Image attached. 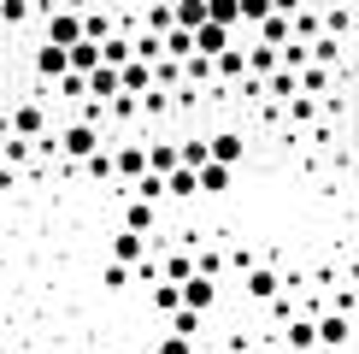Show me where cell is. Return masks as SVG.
Returning a JSON list of instances; mask_svg holds the SVG:
<instances>
[{
  "instance_id": "obj_2",
  "label": "cell",
  "mask_w": 359,
  "mask_h": 354,
  "mask_svg": "<svg viewBox=\"0 0 359 354\" xmlns=\"http://www.w3.org/2000/svg\"><path fill=\"white\" fill-rule=\"evenodd\" d=\"M95 148H107V142H100V130H95V124H83V118H71V124L59 130V154H65L71 166H83Z\"/></svg>"
},
{
  "instance_id": "obj_10",
  "label": "cell",
  "mask_w": 359,
  "mask_h": 354,
  "mask_svg": "<svg viewBox=\"0 0 359 354\" xmlns=\"http://www.w3.org/2000/svg\"><path fill=\"white\" fill-rule=\"evenodd\" d=\"M83 83H88V100H118V95H124V83H118V65H95Z\"/></svg>"
},
{
  "instance_id": "obj_7",
  "label": "cell",
  "mask_w": 359,
  "mask_h": 354,
  "mask_svg": "<svg viewBox=\"0 0 359 354\" xmlns=\"http://www.w3.org/2000/svg\"><path fill=\"white\" fill-rule=\"evenodd\" d=\"M218 277H206V272H194V277H183V307H194V313H212L218 307Z\"/></svg>"
},
{
  "instance_id": "obj_3",
  "label": "cell",
  "mask_w": 359,
  "mask_h": 354,
  "mask_svg": "<svg viewBox=\"0 0 359 354\" xmlns=\"http://www.w3.org/2000/svg\"><path fill=\"white\" fill-rule=\"evenodd\" d=\"M206 159H218V166H242L248 159V136L242 130H212V136H206Z\"/></svg>"
},
{
  "instance_id": "obj_18",
  "label": "cell",
  "mask_w": 359,
  "mask_h": 354,
  "mask_svg": "<svg viewBox=\"0 0 359 354\" xmlns=\"http://www.w3.org/2000/svg\"><path fill=\"white\" fill-rule=\"evenodd\" d=\"M224 48H230V29H224V24H201V29H194V53L218 59Z\"/></svg>"
},
{
  "instance_id": "obj_16",
  "label": "cell",
  "mask_w": 359,
  "mask_h": 354,
  "mask_svg": "<svg viewBox=\"0 0 359 354\" xmlns=\"http://www.w3.org/2000/svg\"><path fill=\"white\" fill-rule=\"evenodd\" d=\"M230 189H236V171L218 166V159H206L201 166V195H230Z\"/></svg>"
},
{
  "instance_id": "obj_13",
  "label": "cell",
  "mask_w": 359,
  "mask_h": 354,
  "mask_svg": "<svg viewBox=\"0 0 359 354\" xmlns=\"http://www.w3.org/2000/svg\"><path fill=\"white\" fill-rule=\"evenodd\" d=\"M283 343H289V354H312L318 348V324L312 319H289L283 324Z\"/></svg>"
},
{
  "instance_id": "obj_23",
  "label": "cell",
  "mask_w": 359,
  "mask_h": 354,
  "mask_svg": "<svg viewBox=\"0 0 359 354\" xmlns=\"http://www.w3.org/2000/svg\"><path fill=\"white\" fill-rule=\"evenodd\" d=\"M277 65H283L277 48H265V41H253V48H248V77H271Z\"/></svg>"
},
{
  "instance_id": "obj_8",
  "label": "cell",
  "mask_w": 359,
  "mask_h": 354,
  "mask_svg": "<svg viewBox=\"0 0 359 354\" xmlns=\"http://www.w3.org/2000/svg\"><path fill=\"white\" fill-rule=\"evenodd\" d=\"M112 171L124 177V195H130V183H136V177L147 171V148H142V142H124V148L112 154Z\"/></svg>"
},
{
  "instance_id": "obj_11",
  "label": "cell",
  "mask_w": 359,
  "mask_h": 354,
  "mask_svg": "<svg viewBox=\"0 0 359 354\" xmlns=\"http://www.w3.org/2000/svg\"><path fill=\"white\" fill-rule=\"evenodd\" d=\"M154 225H159V206H154V201H142V195H130V201H124V230L147 236Z\"/></svg>"
},
{
  "instance_id": "obj_1",
  "label": "cell",
  "mask_w": 359,
  "mask_h": 354,
  "mask_svg": "<svg viewBox=\"0 0 359 354\" xmlns=\"http://www.w3.org/2000/svg\"><path fill=\"white\" fill-rule=\"evenodd\" d=\"M41 41H53V48H77V41H83V12H71V6L41 12Z\"/></svg>"
},
{
  "instance_id": "obj_37",
  "label": "cell",
  "mask_w": 359,
  "mask_h": 354,
  "mask_svg": "<svg viewBox=\"0 0 359 354\" xmlns=\"http://www.w3.org/2000/svg\"><path fill=\"white\" fill-rule=\"evenodd\" d=\"M301 6H306V0H271V12H283V18H294Z\"/></svg>"
},
{
  "instance_id": "obj_33",
  "label": "cell",
  "mask_w": 359,
  "mask_h": 354,
  "mask_svg": "<svg viewBox=\"0 0 359 354\" xmlns=\"http://www.w3.org/2000/svg\"><path fill=\"white\" fill-rule=\"evenodd\" d=\"M336 59H341V41H336V36H318V41H312V65H330V71H336Z\"/></svg>"
},
{
  "instance_id": "obj_39",
  "label": "cell",
  "mask_w": 359,
  "mask_h": 354,
  "mask_svg": "<svg viewBox=\"0 0 359 354\" xmlns=\"http://www.w3.org/2000/svg\"><path fill=\"white\" fill-rule=\"evenodd\" d=\"M248 354H259V348H248Z\"/></svg>"
},
{
  "instance_id": "obj_15",
  "label": "cell",
  "mask_w": 359,
  "mask_h": 354,
  "mask_svg": "<svg viewBox=\"0 0 359 354\" xmlns=\"http://www.w3.org/2000/svg\"><path fill=\"white\" fill-rule=\"evenodd\" d=\"M259 83H265L271 100H294V95H301V71H289V65H277L271 77H259Z\"/></svg>"
},
{
  "instance_id": "obj_4",
  "label": "cell",
  "mask_w": 359,
  "mask_h": 354,
  "mask_svg": "<svg viewBox=\"0 0 359 354\" xmlns=\"http://www.w3.org/2000/svg\"><path fill=\"white\" fill-rule=\"evenodd\" d=\"M29 71H36V83H59L71 71V53L53 48V41H36V53H29Z\"/></svg>"
},
{
  "instance_id": "obj_20",
  "label": "cell",
  "mask_w": 359,
  "mask_h": 354,
  "mask_svg": "<svg viewBox=\"0 0 359 354\" xmlns=\"http://www.w3.org/2000/svg\"><path fill=\"white\" fill-rule=\"evenodd\" d=\"M171 18H177V29H201L206 24V0H171Z\"/></svg>"
},
{
  "instance_id": "obj_29",
  "label": "cell",
  "mask_w": 359,
  "mask_h": 354,
  "mask_svg": "<svg viewBox=\"0 0 359 354\" xmlns=\"http://www.w3.org/2000/svg\"><path fill=\"white\" fill-rule=\"evenodd\" d=\"M154 307H159V313H177V307H183V284L159 277V284H154Z\"/></svg>"
},
{
  "instance_id": "obj_35",
  "label": "cell",
  "mask_w": 359,
  "mask_h": 354,
  "mask_svg": "<svg viewBox=\"0 0 359 354\" xmlns=\"http://www.w3.org/2000/svg\"><path fill=\"white\" fill-rule=\"evenodd\" d=\"M271 18V0H242V24H265Z\"/></svg>"
},
{
  "instance_id": "obj_12",
  "label": "cell",
  "mask_w": 359,
  "mask_h": 354,
  "mask_svg": "<svg viewBox=\"0 0 359 354\" xmlns=\"http://www.w3.org/2000/svg\"><path fill=\"white\" fill-rule=\"evenodd\" d=\"M118 83H124V95H147V88H154V65H147V59H130V65H118Z\"/></svg>"
},
{
  "instance_id": "obj_21",
  "label": "cell",
  "mask_w": 359,
  "mask_h": 354,
  "mask_svg": "<svg viewBox=\"0 0 359 354\" xmlns=\"http://www.w3.org/2000/svg\"><path fill=\"white\" fill-rule=\"evenodd\" d=\"M112 12H100V6H83V41H107L112 36Z\"/></svg>"
},
{
  "instance_id": "obj_5",
  "label": "cell",
  "mask_w": 359,
  "mask_h": 354,
  "mask_svg": "<svg viewBox=\"0 0 359 354\" xmlns=\"http://www.w3.org/2000/svg\"><path fill=\"white\" fill-rule=\"evenodd\" d=\"M312 324H318V348H348L353 343V319L341 307L336 313H312Z\"/></svg>"
},
{
  "instance_id": "obj_14",
  "label": "cell",
  "mask_w": 359,
  "mask_h": 354,
  "mask_svg": "<svg viewBox=\"0 0 359 354\" xmlns=\"http://www.w3.org/2000/svg\"><path fill=\"white\" fill-rule=\"evenodd\" d=\"M212 65H218V83H224V88H230V83H242V77H248V48H236V41H230V48H224Z\"/></svg>"
},
{
  "instance_id": "obj_6",
  "label": "cell",
  "mask_w": 359,
  "mask_h": 354,
  "mask_svg": "<svg viewBox=\"0 0 359 354\" xmlns=\"http://www.w3.org/2000/svg\"><path fill=\"white\" fill-rule=\"evenodd\" d=\"M242 289H248V301H253V307H265L271 295H283V277H277V266H248Z\"/></svg>"
},
{
  "instance_id": "obj_22",
  "label": "cell",
  "mask_w": 359,
  "mask_h": 354,
  "mask_svg": "<svg viewBox=\"0 0 359 354\" xmlns=\"http://www.w3.org/2000/svg\"><path fill=\"white\" fill-rule=\"evenodd\" d=\"M253 29H259V41H265V48H283V41L294 36V18H283V12H271V18H265V24H253Z\"/></svg>"
},
{
  "instance_id": "obj_24",
  "label": "cell",
  "mask_w": 359,
  "mask_h": 354,
  "mask_svg": "<svg viewBox=\"0 0 359 354\" xmlns=\"http://www.w3.org/2000/svg\"><path fill=\"white\" fill-rule=\"evenodd\" d=\"M206 24L236 29V24H242V0H206Z\"/></svg>"
},
{
  "instance_id": "obj_34",
  "label": "cell",
  "mask_w": 359,
  "mask_h": 354,
  "mask_svg": "<svg viewBox=\"0 0 359 354\" xmlns=\"http://www.w3.org/2000/svg\"><path fill=\"white\" fill-rule=\"evenodd\" d=\"M100 284H107V289H130V266H124V260H112L107 272H100Z\"/></svg>"
},
{
  "instance_id": "obj_32",
  "label": "cell",
  "mask_w": 359,
  "mask_h": 354,
  "mask_svg": "<svg viewBox=\"0 0 359 354\" xmlns=\"http://www.w3.org/2000/svg\"><path fill=\"white\" fill-rule=\"evenodd\" d=\"M165 277H171V284L194 277V254H189V248H171V254H165Z\"/></svg>"
},
{
  "instance_id": "obj_30",
  "label": "cell",
  "mask_w": 359,
  "mask_h": 354,
  "mask_svg": "<svg viewBox=\"0 0 359 354\" xmlns=\"http://www.w3.org/2000/svg\"><path fill=\"white\" fill-rule=\"evenodd\" d=\"M65 53H71V71H83V77L100 65V41H77V48H65Z\"/></svg>"
},
{
  "instance_id": "obj_36",
  "label": "cell",
  "mask_w": 359,
  "mask_h": 354,
  "mask_svg": "<svg viewBox=\"0 0 359 354\" xmlns=\"http://www.w3.org/2000/svg\"><path fill=\"white\" fill-rule=\"evenodd\" d=\"M154 354H194V343H189V336H177V331H171V336H159V348H154Z\"/></svg>"
},
{
  "instance_id": "obj_38",
  "label": "cell",
  "mask_w": 359,
  "mask_h": 354,
  "mask_svg": "<svg viewBox=\"0 0 359 354\" xmlns=\"http://www.w3.org/2000/svg\"><path fill=\"white\" fill-rule=\"evenodd\" d=\"M353 29H359V6H353Z\"/></svg>"
},
{
  "instance_id": "obj_31",
  "label": "cell",
  "mask_w": 359,
  "mask_h": 354,
  "mask_svg": "<svg viewBox=\"0 0 359 354\" xmlns=\"http://www.w3.org/2000/svg\"><path fill=\"white\" fill-rule=\"evenodd\" d=\"M201 324H206V313H194V307H177V313H171V331H177V336H189V343L201 336Z\"/></svg>"
},
{
  "instance_id": "obj_28",
  "label": "cell",
  "mask_w": 359,
  "mask_h": 354,
  "mask_svg": "<svg viewBox=\"0 0 359 354\" xmlns=\"http://www.w3.org/2000/svg\"><path fill=\"white\" fill-rule=\"evenodd\" d=\"M130 195H142V201L159 206V201H165V177H159V171H142L136 183H130Z\"/></svg>"
},
{
  "instance_id": "obj_27",
  "label": "cell",
  "mask_w": 359,
  "mask_h": 354,
  "mask_svg": "<svg viewBox=\"0 0 359 354\" xmlns=\"http://www.w3.org/2000/svg\"><path fill=\"white\" fill-rule=\"evenodd\" d=\"M147 171H177V142H147Z\"/></svg>"
},
{
  "instance_id": "obj_26",
  "label": "cell",
  "mask_w": 359,
  "mask_h": 354,
  "mask_svg": "<svg viewBox=\"0 0 359 354\" xmlns=\"http://www.w3.org/2000/svg\"><path fill=\"white\" fill-rule=\"evenodd\" d=\"M83 177H88V183H112V177H118V171H112V154H107V148H95V154L83 159Z\"/></svg>"
},
{
  "instance_id": "obj_19",
  "label": "cell",
  "mask_w": 359,
  "mask_h": 354,
  "mask_svg": "<svg viewBox=\"0 0 359 354\" xmlns=\"http://www.w3.org/2000/svg\"><path fill=\"white\" fill-rule=\"evenodd\" d=\"M130 59H136V48H130V36H124V29H112V36L100 41V65H130Z\"/></svg>"
},
{
  "instance_id": "obj_9",
  "label": "cell",
  "mask_w": 359,
  "mask_h": 354,
  "mask_svg": "<svg viewBox=\"0 0 359 354\" xmlns=\"http://www.w3.org/2000/svg\"><path fill=\"white\" fill-rule=\"evenodd\" d=\"M41 130H48V112H41L36 100H18V107H12V136H24V142H36Z\"/></svg>"
},
{
  "instance_id": "obj_17",
  "label": "cell",
  "mask_w": 359,
  "mask_h": 354,
  "mask_svg": "<svg viewBox=\"0 0 359 354\" xmlns=\"http://www.w3.org/2000/svg\"><path fill=\"white\" fill-rule=\"evenodd\" d=\"M112 260L142 266V260H147V236H136V230H118V236H112Z\"/></svg>"
},
{
  "instance_id": "obj_25",
  "label": "cell",
  "mask_w": 359,
  "mask_h": 354,
  "mask_svg": "<svg viewBox=\"0 0 359 354\" xmlns=\"http://www.w3.org/2000/svg\"><path fill=\"white\" fill-rule=\"evenodd\" d=\"M29 18H36V0H0V24L6 29H24Z\"/></svg>"
}]
</instances>
